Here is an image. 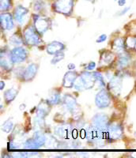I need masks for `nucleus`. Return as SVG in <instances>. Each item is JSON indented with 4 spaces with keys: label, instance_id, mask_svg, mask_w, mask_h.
Returning a JSON list of instances; mask_svg holds the SVG:
<instances>
[{
    "label": "nucleus",
    "instance_id": "nucleus-10",
    "mask_svg": "<svg viewBox=\"0 0 136 158\" xmlns=\"http://www.w3.org/2000/svg\"><path fill=\"white\" fill-rule=\"evenodd\" d=\"M107 123L108 117L104 114H97L93 118V126L101 131L107 126Z\"/></svg>",
    "mask_w": 136,
    "mask_h": 158
},
{
    "label": "nucleus",
    "instance_id": "nucleus-23",
    "mask_svg": "<svg viewBox=\"0 0 136 158\" xmlns=\"http://www.w3.org/2000/svg\"><path fill=\"white\" fill-rule=\"evenodd\" d=\"M60 101V94L59 92L57 91L56 89L52 90L49 95V98H48V102L51 104H58Z\"/></svg>",
    "mask_w": 136,
    "mask_h": 158
},
{
    "label": "nucleus",
    "instance_id": "nucleus-29",
    "mask_svg": "<svg viewBox=\"0 0 136 158\" xmlns=\"http://www.w3.org/2000/svg\"><path fill=\"white\" fill-rule=\"evenodd\" d=\"M38 147H39V145L34 141L33 138L29 139L25 142V148L26 149H37Z\"/></svg>",
    "mask_w": 136,
    "mask_h": 158
},
{
    "label": "nucleus",
    "instance_id": "nucleus-37",
    "mask_svg": "<svg viewBox=\"0 0 136 158\" xmlns=\"http://www.w3.org/2000/svg\"><path fill=\"white\" fill-rule=\"evenodd\" d=\"M67 67L69 70H74V68H75V66H74V64H72V63H70V64L67 66Z\"/></svg>",
    "mask_w": 136,
    "mask_h": 158
},
{
    "label": "nucleus",
    "instance_id": "nucleus-20",
    "mask_svg": "<svg viewBox=\"0 0 136 158\" xmlns=\"http://www.w3.org/2000/svg\"><path fill=\"white\" fill-rule=\"evenodd\" d=\"M113 48L117 52H124L125 49V40L122 38H117L113 43Z\"/></svg>",
    "mask_w": 136,
    "mask_h": 158
},
{
    "label": "nucleus",
    "instance_id": "nucleus-2",
    "mask_svg": "<svg viewBox=\"0 0 136 158\" xmlns=\"http://www.w3.org/2000/svg\"><path fill=\"white\" fill-rule=\"evenodd\" d=\"M74 0H56L54 3L55 10L63 15H70L73 9Z\"/></svg>",
    "mask_w": 136,
    "mask_h": 158
},
{
    "label": "nucleus",
    "instance_id": "nucleus-41",
    "mask_svg": "<svg viewBox=\"0 0 136 158\" xmlns=\"http://www.w3.org/2000/svg\"><path fill=\"white\" fill-rule=\"evenodd\" d=\"M135 135H136V133H135Z\"/></svg>",
    "mask_w": 136,
    "mask_h": 158
},
{
    "label": "nucleus",
    "instance_id": "nucleus-6",
    "mask_svg": "<svg viewBox=\"0 0 136 158\" xmlns=\"http://www.w3.org/2000/svg\"><path fill=\"white\" fill-rule=\"evenodd\" d=\"M108 136L112 140H117L123 135V129L119 124H113L108 127L107 131Z\"/></svg>",
    "mask_w": 136,
    "mask_h": 158
},
{
    "label": "nucleus",
    "instance_id": "nucleus-14",
    "mask_svg": "<svg viewBox=\"0 0 136 158\" xmlns=\"http://www.w3.org/2000/svg\"><path fill=\"white\" fill-rule=\"evenodd\" d=\"M81 77H82V79L84 82L86 89L93 88L95 81H96V77H94L93 74H90V73H88L87 71H86L83 72Z\"/></svg>",
    "mask_w": 136,
    "mask_h": 158
},
{
    "label": "nucleus",
    "instance_id": "nucleus-36",
    "mask_svg": "<svg viewBox=\"0 0 136 158\" xmlns=\"http://www.w3.org/2000/svg\"><path fill=\"white\" fill-rule=\"evenodd\" d=\"M117 2H118V5L120 6H124L126 4V0H117Z\"/></svg>",
    "mask_w": 136,
    "mask_h": 158
},
{
    "label": "nucleus",
    "instance_id": "nucleus-40",
    "mask_svg": "<svg viewBox=\"0 0 136 158\" xmlns=\"http://www.w3.org/2000/svg\"><path fill=\"white\" fill-rule=\"evenodd\" d=\"M115 1H117V0H115Z\"/></svg>",
    "mask_w": 136,
    "mask_h": 158
},
{
    "label": "nucleus",
    "instance_id": "nucleus-30",
    "mask_svg": "<svg viewBox=\"0 0 136 158\" xmlns=\"http://www.w3.org/2000/svg\"><path fill=\"white\" fill-rule=\"evenodd\" d=\"M13 128V122L11 119L6 121L2 127V130L6 133H10Z\"/></svg>",
    "mask_w": 136,
    "mask_h": 158
},
{
    "label": "nucleus",
    "instance_id": "nucleus-34",
    "mask_svg": "<svg viewBox=\"0 0 136 158\" xmlns=\"http://www.w3.org/2000/svg\"><path fill=\"white\" fill-rule=\"evenodd\" d=\"M95 67H96V63H95L94 62H90V63L88 64L87 67H86V70H93V69L95 68Z\"/></svg>",
    "mask_w": 136,
    "mask_h": 158
},
{
    "label": "nucleus",
    "instance_id": "nucleus-12",
    "mask_svg": "<svg viewBox=\"0 0 136 158\" xmlns=\"http://www.w3.org/2000/svg\"><path fill=\"white\" fill-rule=\"evenodd\" d=\"M78 77V74L74 71H68L66 73L64 77H63V85L66 88H71L74 87V83L75 81L76 78Z\"/></svg>",
    "mask_w": 136,
    "mask_h": 158
},
{
    "label": "nucleus",
    "instance_id": "nucleus-7",
    "mask_svg": "<svg viewBox=\"0 0 136 158\" xmlns=\"http://www.w3.org/2000/svg\"><path fill=\"white\" fill-rule=\"evenodd\" d=\"M28 13H29V10L27 9V8L24 7L22 6H18L15 8V14H14L15 21L20 24L23 23L27 15H28Z\"/></svg>",
    "mask_w": 136,
    "mask_h": 158
},
{
    "label": "nucleus",
    "instance_id": "nucleus-3",
    "mask_svg": "<svg viewBox=\"0 0 136 158\" xmlns=\"http://www.w3.org/2000/svg\"><path fill=\"white\" fill-rule=\"evenodd\" d=\"M110 102H111V98L108 93L105 89L100 90L95 99V103L100 108H107L110 104Z\"/></svg>",
    "mask_w": 136,
    "mask_h": 158
},
{
    "label": "nucleus",
    "instance_id": "nucleus-9",
    "mask_svg": "<svg viewBox=\"0 0 136 158\" xmlns=\"http://www.w3.org/2000/svg\"><path fill=\"white\" fill-rule=\"evenodd\" d=\"M122 87V78L120 76H115L109 83V89L115 95H119Z\"/></svg>",
    "mask_w": 136,
    "mask_h": 158
},
{
    "label": "nucleus",
    "instance_id": "nucleus-25",
    "mask_svg": "<svg viewBox=\"0 0 136 158\" xmlns=\"http://www.w3.org/2000/svg\"><path fill=\"white\" fill-rule=\"evenodd\" d=\"M11 42L14 45H19L23 43V40L18 32H15L11 37Z\"/></svg>",
    "mask_w": 136,
    "mask_h": 158
},
{
    "label": "nucleus",
    "instance_id": "nucleus-24",
    "mask_svg": "<svg viewBox=\"0 0 136 158\" xmlns=\"http://www.w3.org/2000/svg\"><path fill=\"white\" fill-rule=\"evenodd\" d=\"M33 139L39 145V146H43L47 141V138L45 137V135H43V133H41V132H39V131L34 134Z\"/></svg>",
    "mask_w": 136,
    "mask_h": 158
},
{
    "label": "nucleus",
    "instance_id": "nucleus-5",
    "mask_svg": "<svg viewBox=\"0 0 136 158\" xmlns=\"http://www.w3.org/2000/svg\"><path fill=\"white\" fill-rule=\"evenodd\" d=\"M34 25H35V29H36L40 34H44L48 29H49L51 25L50 20L48 18H38L34 21Z\"/></svg>",
    "mask_w": 136,
    "mask_h": 158
},
{
    "label": "nucleus",
    "instance_id": "nucleus-39",
    "mask_svg": "<svg viewBox=\"0 0 136 158\" xmlns=\"http://www.w3.org/2000/svg\"><path fill=\"white\" fill-rule=\"evenodd\" d=\"M90 1H92V2H94V1H96V0H90Z\"/></svg>",
    "mask_w": 136,
    "mask_h": 158
},
{
    "label": "nucleus",
    "instance_id": "nucleus-26",
    "mask_svg": "<svg viewBox=\"0 0 136 158\" xmlns=\"http://www.w3.org/2000/svg\"><path fill=\"white\" fill-rule=\"evenodd\" d=\"M74 87L78 90H83L84 89H86L85 84L84 82H83V79H82V77H81V76H78L75 81L74 83Z\"/></svg>",
    "mask_w": 136,
    "mask_h": 158
},
{
    "label": "nucleus",
    "instance_id": "nucleus-19",
    "mask_svg": "<svg viewBox=\"0 0 136 158\" xmlns=\"http://www.w3.org/2000/svg\"><path fill=\"white\" fill-rule=\"evenodd\" d=\"M49 103L48 101H42L40 104L38 105L37 108H36V114H37L38 117H41V118H45L46 115H48L49 111H50V107H49Z\"/></svg>",
    "mask_w": 136,
    "mask_h": 158
},
{
    "label": "nucleus",
    "instance_id": "nucleus-13",
    "mask_svg": "<svg viewBox=\"0 0 136 158\" xmlns=\"http://www.w3.org/2000/svg\"><path fill=\"white\" fill-rule=\"evenodd\" d=\"M64 48L63 44L59 41H53L49 44L47 47V52L49 55H56Z\"/></svg>",
    "mask_w": 136,
    "mask_h": 158
},
{
    "label": "nucleus",
    "instance_id": "nucleus-31",
    "mask_svg": "<svg viewBox=\"0 0 136 158\" xmlns=\"http://www.w3.org/2000/svg\"><path fill=\"white\" fill-rule=\"evenodd\" d=\"M63 57H64V54H63V52H59V53L55 55V57H54L52 60V64H56L58 62L62 60V59H63Z\"/></svg>",
    "mask_w": 136,
    "mask_h": 158
},
{
    "label": "nucleus",
    "instance_id": "nucleus-33",
    "mask_svg": "<svg viewBox=\"0 0 136 158\" xmlns=\"http://www.w3.org/2000/svg\"><path fill=\"white\" fill-rule=\"evenodd\" d=\"M106 39H107V36H106L105 34H102V35H100L98 38H97V40H96V42H97V43H101V42L105 41Z\"/></svg>",
    "mask_w": 136,
    "mask_h": 158
},
{
    "label": "nucleus",
    "instance_id": "nucleus-28",
    "mask_svg": "<svg viewBox=\"0 0 136 158\" xmlns=\"http://www.w3.org/2000/svg\"><path fill=\"white\" fill-rule=\"evenodd\" d=\"M0 6H1V10L6 11L11 7L12 2L11 0H0Z\"/></svg>",
    "mask_w": 136,
    "mask_h": 158
},
{
    "label": "nucleus",
    "instance_id": "nucleus-4",
    "mask_svg": "<svg viewBox=\"0 0 136 158\" xmlns=\"http://www.w3.org/2000/svg\"><path fill=\"white\" fill-rule=\"evenodd\" d=\"M11 56L14 63H22L26 59L27 52L24 48L17 47L11 51Z\"/></svg>",
    "mask_w": 136,
    "mask_h": 158
},
{
    "label": "nucleus",
    "instance_id": "nucleus-22",
    "mask_svg": "<svg viewBox=\"0 0 136 158\" xmlns=\"http://www.w3.org/2000/svg\"><path fill=\"white\" fill-rule=\"evenodd\" d=\"M55 133L59 138H66L68 137L70 133V127L69 126H61L55 129Z\"/></svg>",
    "mask_w": 136,
    "mask_h": 158
},
{
    "label": "nucleus",
    "instance_id": "nucleus-16",
    "mask_svg": "<svg viewBox=\"0 0 136 158\" xmlns=\"http://www.w3.org/2000/svg\"><path fill=\"white\" fill-rule=\"evenodd\" d=\"M131 60V58L130 55L127 52H121L120 55V57L118 58V62H117V67L120 69H123L126 67L127 65L130 64Z\"/></svg>",
    "mask_w": 136,
    "mask_h": 158
},
{
    "label": "nucleus",
    "instance_id": "nucleus-27",
    "mask_svg": "<svg viewBox=\"0 0 136 158\" xmlns=\"http://www.w3.org/2000/svg\"><path fill=\"white\" fill-rule=\"evenodd\" d=\"M125 46L129 48H136V36H129L125 40Z\"/></svg>",
    "mask_w": 136,
    "mask_h": 158
},
{
    "label": "nucleus",
    "instance_id": "nucleus-17",
    "mask_svg": "<svg viewBox=\"0 0 136 158\" xmlns=\"http://www.w3.org/2000/svg\"><path fill=\"white\" fill-rule=\"evenodd\" d=\"M13 64L14 63L11 59V53L7 54L6 52L5 53H3V51H2L1 52V66L6 70H11L12 68Z\"/></svg>",
    "mask_w": 136,
    "mask_h": 158
},
{
    "label": "nucleus",
    "instance_id": "nucleus-38",
    "mask_svg": "<svg viewBox=\"0 0 136 158\" xmlns=\"http://www.w3.org/2000/svg\"><path fill=\"white\" fill-rule=\"evenodd\" d=\"M3 87H4L3 81H1V89H3Z\"/></svg>",
    "mask_w": 136,
    "mask_h": 158
},
{
    "label": "nucleus",
    "instance_id": "nucleus-18",
    "mask_svg": "<svg viewBox=\"0 0 136 158\" xmlns=\"http://www.w3.org/2000/svg\"><path fill=\"white\" fill-rule=\"evenodd\" d=\"M114 60V55L109 51H104L100 55V63L101 66H107L111 64Z\"/></svg>",
    "mask_w": 136,
    "mask_h": 158
},
{
    "label": "nucleus",
    "instance_id": "nucleus-11",
    "mask_svg": "<svg viewBox=\"0 0 136 158\" xmlns=\"http://www.w3.org/2000/svg\"><path fill=\"white\" fill-rule=\"evenodd\" d=\"M1 25L2 28L6 30H11L14 27L12 15L10 13H5L1 15Z\"/></svg>",
    "mask_w": 136,
    "mask_h": 158
},
{
    "label": "nucleus",
    "instance_id": "nucleus-21",
    "mask_svg": "<svg viewBox=\"0 0 136 158\" xmlns=\"http://www.w3.org/2000/svg\"><path fill=\"white\" fill-rule=\"evenodd\" d=\"M18 91L15 89H10L6 90V91L4 93V99H5L6 102L9 104V103L12 102L15 98L16 97V96L18 95Z\"/></svg>",
    "mask_w": 136,
    "mask_h": 158
},
{
    "label": "nucleus",
    "instance_id": "nucleus-8",
    "mask_svg": "<svg viewBox=\"0 0 136 158\" xmlns=\"http://www.w3.org/2000/svg\"><path fill=\"white\" fill-rule=\"evenodd\" d=\"M38 67L36 64H34V63H32V64H29L28 67H26V69L25 70V71L23 72V79L25 81H29L32 80L36 75V72H37Z\"/></svg>",
    "mask_w": 136,
    "mask_h": 158
},
{
    "label": "nucleus",
    "instance_id": "nucleus-35",
    "mask_svg": "<svg viewBox=\"0 0 136 158\" xmlns=\"http://www.w3.org/2000/svg\"><path fill=\"white\" fill-rule=\"evenodd\" d=\"M129 10H130V7H125L124 9H123L121 11H120V13L119 14V15H120V16H121V15H125L126 13H127Z\"/></svg>",
    "mask_w": 136,
    "mask_h": 158
},
{
    "label": "nucleus",
    "instance_id": "nucleus-15",
    "mask_svg": "<svg viewBox=\"0 0 136 158\" xmlns=\"http://www.w3.org/2000/svg\"><path fill=\"white\" fill-rule=\"evenodd\" d=\"M63 104H64L65 108L69 111H71V112L75 111L76 107H77L76 100L69 94L63 97Z\"/></svg>",
    "mask_w": 136,
    "mask_h": 158
},
{
    "label": "nucleus",
    "instance_id": "nucleus-1",
    "mask_svg": "<svg viewBox=\"0 0 136 158\" xmlns=\"http://www.w3.org/2000/svg\"><path fill=\"white\" fill-rule=\"evenodd\" d=\"M39 34L40 33L36 31V29L31 26H28L25 28L23 32L24 40L27 44L31 45V46H36V45L40 44L42 42Z\"/></svg>",
    "mask_w": 136,
    "mask_h": 158
},
{
    "label": "nucleus",
    "instance_id": "nucleus-32",
    "mask_svg": "<svg viewBox=\"0 0 136 158\" xmlns=\"http://www.w3.org/2000/svg\"><path fill=\"white\" fill-rule=\"evenodd\" d=\"M93 75H94V77H96V80H97V81H98L102 85H104V77H103V76H102L100 73H98V72H94V73H93Z\"/></svg>",
    "mask_w": 136,
    "mask_h": 158
}]
</instances>
